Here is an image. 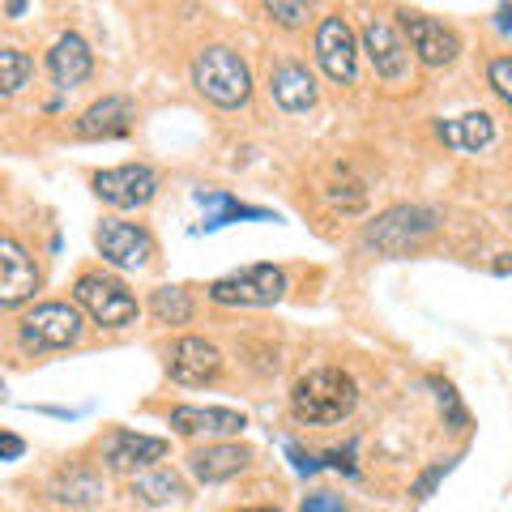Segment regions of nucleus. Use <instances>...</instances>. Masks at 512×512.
<instances>
[{
	"mask_svg": "<svg viewBox=\"0 0 512 512\" xmlns=\"http://www.w3.org/2000/svg\"><path fill=\"white\" fill-rule=\"evenodd\" d=\"M359 406V384L342 367H312L291 384V414L308 427L342 423Z\"/></svg>",
	"mask_w": 512,
	"mask_h": 512,
	"instance_id": "nucleus-1",
	"label": "nucleus"
},
{
	"mask_svg": "<svg viewBox=\"0 0 512 512\" xmlns=\"http://www.w3.org/2000/svg\"><path fill=\"white\" fill-rule=\"evenodd\" d=\"M192 86L205 103L235 111L252 99V69L248 60L227 43H210L192 56Z\"/></svg>",
	"mask_w": 512,
	"mask_h": 512,
	"instance_id": "nucleus-2",
	"label": "nucleus"
},
{
	"mask_svg": "<svg viewBox=\"0 0 512 512\" xmlns=\"http://www.w3.org/2000/svg\"><path fill=\"white\" fill-rule=\"evenodd\" d=\"M86 333V316L77 303L47 299L35 303L30 312L18 316V346L22 355H56V350H73Z\"/></svg>",
	"mask_w": 512,
	"mask_h": 512,
	"instance_id": "nucleus-3",
	"label": "nucleus"
},
{
	"mask_svg": "<svg viewBox=\"0 0 512 512\" xmlns=\"http://www.w3.org/2000/svg\"><path fill=\"white\" fill-rule=\"evenodd\" d=\"M73 303L82 308L90 325L111 329V333L137 325V316H141L137 295L116 274H107V269H82L73 282Z\"/></svg>",
	"mask_w": 512,
	"mask_h": 512,
	"instance_id": "nucleus-4",
	"label": "nucleus"
},
{
	"mask_svg": "<svg viewBox=\"0 0 512 512\" xmlns=\"http://www.w3.org/2000/svg\"><path fill=\"white\" fill-rule=\"evenodd\" d=\"M436 227H440V214L431 205H389V210L376 214L363 227V248H372L380 256H406Z\"/></svg>",
	"mask_w": 512,
	"mask_h": 512,
	"instance_id": "nucleus-5",
	"label": "nucleus"
},
{
	"mask_svg": "<svg viewBox=\"0 0 512 512\" xmlns=\"http://www.w3.org/2000/svg\"><path fill=\"white\" fill-rule=\"evenodd\" d=\"M282 295H286L282 265H244L235 274H222L210 282V303H218V308H274Z\"/></svg>",
	"mask_w": 512,
	"mask_h": 512,
	"instance_id": "nucleus-6",
	"label": "nucleus"
},
{
	"mask_svg": "<svg viewBox=\"0 0 512 512\" xmlns=\"http://www.w3.org/2000/svg\"><path fill=\"white\" fill-rule=\"evenodd\" d=\"M312 52H316V64L329 82L338 86H355L359 82V64H363V47H359V35L342 13H325L316 22V39H312Z\"/></svg>",
	"mask_w": 512,
	"mask_h": 512,
	"instance_id": "nucleus-7",
	"label": "nucleus"
},
{
	"mask_svg": "<svg viewBox=\"0 0 512 512\" xmlns=\"http://www.w3.org/2000/svg\"><path fill=\"white\" fill-rule=\"evenodd\" d=\"M94 248H99V256L111 269H124V274H141L158 256L154 235L141 222H124V218H103L94 227Z\"/></svg>",
	"mask_w": 512,
	"mask_h": 512,
	"instance_id": "nucleus-8",
	"label": "nucleus"
},
{
	"mask_svg": "<svg viewBox=\"0 0 512 512\" xmlns=\"http://www.w3.org/2000/svg\"><path fill=\"white\" fill-rule=\"evenodd\" d=\"M167 453H171V444H167L163 436H146V431H133V427L107 431L103 444H99L103 470H111V474H128V478H137V474L154 470Z\"/></svg>",
	"mask_w": 512,
	"mask_h": 512,
	"instance_id": "nucleus-9",
	"label": "nucleus"
},
{
	"mask_svg": "<svg viewBox=\"0 0 512 512\" xmlns=\"http://www.w3.org/2000/svg\"><path fill=\"white\" fill-rule=\"evenodd\" d=\"M397 18H402V39L410 47V56L427 64V69H448V64L461 56V39L448 22L431 18V13H419V9H402Z\"/></svg>",
	"mask_w": 512,
	"mask_h": 512,
	"instance_id": "nucleus-10",
	"label": "nucleus"
},
{
	"mask_svg": "<svg viewBox=\"0 0 512 512\" xmlns=\"http://www.w3.org/2000/svg\"><path fill=\"white\" fill-rule=\"evenodd\" d=\"M94 197L107 210H146L158 197V171L150 163H120V167L94 171Z\"/></svg>",
	"mask_w": 512,
	"mask_h": 512,
	"instance_id": "nucleus-11",
	"label": "nucleus"
},
{
	"mask_svg": "<svg viewBox=\"0 0 512 512\" xmlns=\"http://www.w3.org/2000/svg\"><path fill=\"white\" fill-rule=\"evenodd\" d=\"M359 47L367 52V60H372V69H376V77L384 86H406L410 82V47L402 39V30H397L389 18L372 13V18L363 22Z\"/></svg>",
	"mask_w": 512,
	"mask_h": 512,
	"instance_id": "nucleus-12",
	"label": "nucleus"
},
{
	"mask_svg": "<svg viewBox=\"0 0 512 512\" xmlns=\"http://www.w3.org/2000/svg\"><path fill=\"white\" fill-rule=\"evenodd\" d=\"M163 367L175 384L184 389H201V384H214L222 376V350L210 338H197V333H184L175 338L163 355Z\"/></svg>",
	"mask_w": 512,
	"mask_h": 512,
	"instance_id": "nucleus-13",
	"label": "nucleus"
},
{
	"mask_svg": "<svg viewBox=\"0 0 512 512\" xmlns=\"http://www.w3.org/2000/svg\"><path fill=\"white\" fill-rule=\"evenodd\" d=\"M43 274L35 265V256L26 252V244H18L13 235H0V308H26L30 299L39 295Z\"/></svg>",
	"mask_w": 512,
	"mask_h": 512,
	"instance_id": "nucleus-14",
	"label": "nucleus"
},
{
	"mask_svg": "<svg viewBox=\"0 0 512 512\" xmlns=\"http://www.w3.org/2000/svg\"><path fill=\"white\" fill-rule=\"evenodd\" d=\"M171 431L184 440H231L248 427V419L231 406H175L171 410Z\"/></svg>",
	"mask_w": 512,
	"mask_h": 512,
	"instance_id": "nucleus-15",
	"label": "nucleus"
},
{
	"mask_svg": "<svg viewBox=\"0 0 512 512\" xmlns=\"http://www.w3.org/2000/svg\"><path fill=\"white\" fill-rule=\"evenodd\" d=\"M188 474L197 478V483L214 487V483H227V478L244 474L252 466V448L248 444H235V440H214V444H201L188 453Z\"/></svg>",
	"mask_w": 512,
	"mask_h": 512,
	"instance_id": "nucleus-16",
	"label": "nucleus"
},
{
	"mask_svg": "<svg viewBox=\"0 0 512 512\" xmlns=\"http://www.w3.org/2000/svg\"><path fill=\"white\" fill-rule=\"evenodd\" d=\"M133 120H137V107L124 99V94H107V99L90 103L82 116L73 124V137L77 141H116L133 133Z\"/></svg>",
	"mask_w": 512,
	"mask_h": 512,
	"instance_id": "nucleus-17",
	"label": "nucleus"
},
{
	"mask_svg": "<svg viewBox=\"0 0 512 512\" xmlns=\"http://www.w3.org/2000/svg\"><path fill=\"white\" fill-rule=\"evenodd\" d=\"M47 73H52V82L60 90H77L94 73V52L82 35H73V30H64V35L52 43V52H47Z\"/></svg>",
	"mask_w": 512,
	"mask_h": 512,
	"instance_id": "nucleus-18",
	"label": "nucleus"
},
{
	"mask_svg": "<svg viewBox=\"0 0 512 512\" xmlns=\"http://www.w3.org/2000/svg\"><path fill=\"white\" fill-rule=\"evenodd\" d=\"M269 94H274V103L282 111H291V116H299V111H312L316 107V82H312L308 64L278 60L274 69H269Z\"/></svg>",
	"mask_w": 512,
	"mask_h": 512,
	"instance_id": "nucleus-19",
	"label": "nucleus"
},
{
	"mask_svg": "<svg viewBox=\"0 0 512 512\" xmlns=\"http://www.w3.org/2000/svg\"><path fill=\"white\" fill-rule=\"evenodd\" d=\"M436 137L457 154H483L495 141V120L487 111H466V116H457V120H440Z\"/></svg>",
	"mask_w": 512,
	"mask_h": 512,
	"instance_id": "nucleus-20",
	"label": "nucleus"
},
{
	"mask_svg": "<svg viewBox=\"0 0 512 512\" xmlns=\"http://www.w3.org/2000/svg\"><path fill=\"white\" fill-rule=\"evenodd\" d=\"M128 495L146 508H163V504H175V500H188L192 487L184 483V474H175L171 466H154L146 474H137L128 483Z\"/></svg>",
	"mask_w": 512,
	"mask_h": 512,
	"instance_id": "nucleus-21",
	"label": "nucleus"
},
{
	"mask_svg": "<svg viewBox=\"0 0 512 512\" xmlns=\"http://www.w3.org/2000/svg\"><path fill=\"white\" fill-rule=\"evenodd\" d=\"M47 495L64 508H90L103 495V478L86 466H60L52 474V483H47Z\"/></svg>",
	"mask_w": 512,
	"mask_h": 512,
	"instance_id": "nucleus-22",
	"label": "nucleus"
},
{
	"mask_svg": "<svg viewBox=\"0 0 512 512\" xmlns=\"http://www.w3.org/2000/svg\"><path fill=\"white\" fill-rule=\"evenodd\" d=\"M197 205H214V210H218V214L205 218L201 231H218V227H227V222H239V218H248V222H278L269 210H261V205L235 201L231 192H197Z\"/></svg>",
	"mask_w": 512,
	"mask_h": 512,
	"instance_id": "nucleus-23",
	"label": "nucleus"
},
{
	"mask_svg": "<svg viewBox=\"0 0 512 512\" xmlns=\"http://www.w3.org/2000/svg\"><path fill=\"white\" fill-rule=\"evenodd\" d=\"M150 316L154 325H167V329H180L192 320V299L184 286H154L150 291Z\"/></svg>",
	"mask_w": 512,
	"mask_h": 512,
	"instance_id": "nucleus-24",
	"label": "nucleus"
},
{
	"mask_svg": "<svg viewBox=\"0 0 512 512\" xmlns=\"http://www.w3.org/2000/svg\"><path fill=\"white\" fill-rule=\"evenodd\" d=\"M35 73V60H30L22 47H0V99H13Z\"/></svg>",
	"mask_w": 512,
	"mask_h": 512,
	"instance_id": "nucleus-25",
	"label": "nucleus"
},
{
	"mask_svg": "<svg viewBox=\"0 0 512 512\" xmlns=\"http://www.w3.org/2000/svg\"><path fill=\"white\" fill-rule=\"evenodd\" d=\"M431 389H436V402H440V410L448 414V427H453V431H466V427H470V414H466V406L457 402L453 384H444V380H431Z\"/></svg>",
	"mask_w": 512,
	"mask_h": 512,
	"instance_id": "nucleus-26",
	"label": "nucleus"
},
{
	"mask_svg": "<svg viewBox=\"0 0 512 512\" xmlns=\"http://www.w3.org/2000/svg\"><path fill=\"white\" fill-rule=\"evenodd\" d=\"M265 18L278 22V26H286V30H299V26H308L312 5H286V0H269V5H265Z\"/></svg>",
	"mask_w": 512,
	"mask_h": 512,
	"instance_id": "nucleus-27",
	"label": "nucleus"
},
{
	"mask_svg": "<svg viewBox=\"0 0 512 512\" xmlns=\"http://www.w3.org/2000/svg\"><path fill=\"white\" fill-rule=\"evenodd\" d=\"M487 86L512 107V52H508V56H495V60L487 64Z\"/></svg>",
	"mask_w": 512,
	"mask_h": 512,
	"instance_id": "nucleus-28",
	"label": "nucleus"
},
{
	"mask_svg": "<svg viewBox=\"0 0 512 512\" xmlns=\"http://www.w3.org/2000/svg\"><path fill=\"white\" fill-rule=\"evenodd\" d=\"M448 470H453V461H436V466H427V470H423L419 478H414L410 495H414V500H427V495L436 491V483H440V478H444Z\"/></svg>",
	"mask_w": 512,
	"mask_h": 512,
	"instance_id": "nucleus-29",
	"label": "nucleus"
},
{
	"mask_svg": "<svg viewBox=\"0 0 512 512\" xmlns=\"http://www.w3.org/2000/svg\"><path fill=\"white\" fill-rule=\"evenodd\" d=\"M299 512H350L342 495H333V491H312L308 500H303Z\"/></svg>",
	"mask_w": 512,
	"mask_h": 512,
	"instance_id": "nucleus-30",
	"label": "nucleus"
},
{
	"mask_svg": "<svg viewBox=\"0 0 512 512\" xmlns=\"http://www.w3.org/2000/svg\"><path fill=\"white\" fill-rule=\"evenodd\" d=\"M26 457V440L13 431H0V461H22Z\"/></svg>",
	"mask_w": 512,
	"mask_h": 512,
	"instance_id": "nucleus-31",
	"label": "nucleus"
},
{
	"mask_svg": "<svg viewBox=\"0 0 512 512\" xmlns=\"http://www.w3.org/2000/svg\"><path fill=\"white\" fill-rule=\"evenodd\" d=\"M286 453L295 457V470H299V474H312V470H320V461H316V457H308V453H299L295 444H286Z\"/></svg>",
	"mask_w": 512,
	"mask_h": 512,
	"instance_id": "nucleus-32",
	"label": "nucleus"
},
{
	"mask_svg": "<svg viewBox=\"0 0 512 512\" xmlns=\"http://www.w3.org/2000/svg\"><path fill=\"white\" fill-rule=\"evenodd\" d=\"M491 269H495L500 278H504V274H512V252H508V256H495V265H491Z\"/></svg>",
	"mask_w": 512,
	"mask_h": 512,
	"instance_id": "nucleus-33",
	"label": "nucleus"
},
{
	"mask_svg": "<svg viewBox=\"0 0 512 512\" xmlns=\"http://www.w3.org/2000/svg\"><path fill=\"white\" fill-rule=\"evenodd\" d=\"M235 512H282L278 504H252V508H235Z\"/></svg>",
	"mask_w": 512,
	"mask_h": 512,
	"instance_id": "nucleus-34",
	"label": "nucleus"
}]
</instances>
